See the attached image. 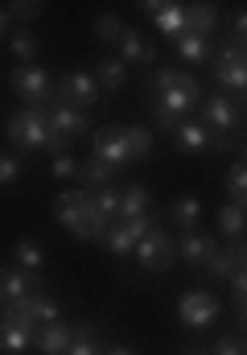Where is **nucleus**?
I'll use <instances>...</instances> for the list:
<instances>
[{"label": "nucleus", "instance_id": "f03ea898", "mask_svg": "<svg viewBox=\"0 0 247 355\" xmlns=\"http://www.w3.org/2000/svg\"><path fill=\"white\" fill-rule=\"evenodd\" d=\"M54 215L79 240H103V232H107V219L95 211V202H91L86 190H62L58 202H54Z\"/></svg>", "mask_w": 247, "mask_h": 355}, {"label": "nucleus", "instance_id": "0eeeda50", "mask_svg": "<svg viewBox=\"0 0 247 355\" xmlns=\"http://www.w3.org/2000/svg\"><path fill=\"white\" fill-rule=\"evenodd\" d=\"M206 132H235L239 128V103L231 99V95H206V103H202V120H198Z\"/></svg>", "mask_w": 247, "mask_h": 355}, {"label": "nucleus", "instance_id": "9d476101", "mask_svg": "<svg viewBox=\"0 0 247 355\" xmlns=\"http://www.w3.org/2000/svg\"><path fill=\"white\" fill-rule=\"evenodd\" d=\"M173 141H177V149H181V153H190V157H202L206 149H214V145H227L223 137L206 132L198 120H181V124L173 128Z\"/></svg>", "mask_w": 247, "mask_h": 355}, {"label": "nucleus", "instance_id": "2eb2a0df", "mask_svg": "<svg viewBox=\"0 0 247 355\" xmlns=\"http://www.w3.org/2000/svg\"><path fill=\"white\" fill-rule=\"evenodd\" d=\"M37 54H42L37 33L25 29V25H12V33H8V58H17V67H33Z\"/></svg>", "mask_w": 247, "mask_h": 355}, {"label": "nucleus", "instance_id": "dca6fc26", "mask_svg": "<svg viewBox=\"0 0 247 355\" xmlns=\"http://www.w3.org/2000/svg\"><path fill=\"white\" fill-rule=\"evenodd\" d=\"M149 207H153V194H149V186L132 182L128 190H120V215H116V223L140 219V215H149Z\"/></svg>", "mask_w": 247, "mask_h": 355}, {"label": "nucleus", "instance_id": "2f4dec72", "mask_svg": "<svg viewBox=\"0 0 247 355\" xmlns=\"http://www.w3.org/2000/svg\"><path fill=\"white\" fill-rule=\"evenodd\" d=\"M12 265L25 268V272H37V277H42V268H46V257H42V248H37L33 240H17V248H12Z\"/></svg>", "mask_w": 247, "mask_h": 355}, {"label": "nucleus", "instance_id": "4468645a", "mask_svg": "<svg viewBox=\"0 0 247 355\" xmlns=\"http://www.w3.org/2000/svg\"><path fill=\"white\" fill-rule=\"evenodd\" d=\"M219 252V240L214 236H202V232H181V244H177V257L194 268H206V261Z\"/></svg>", "mask_w": 247, "mask_h": 355}, {"label": "nucleus", "instance_id": "a878e982", "mask_svg": "<svg viewBox=\"0 0 247 355\" xmlns=\"http://www.w3.org/2000/svg\"><path fill=\"white\" fill-rule=\"evenodd\" d=\"M169 215H173V223H177L181 232H198V223H202V202H198L194 194H181V198H173Z\"/></svg>", "mask_w": 247, "mask_h": 355}, {"label": "nucleus", "instance_id": "de8ad7c7", "mask_svg": "<svg viewBox=\"0 0 247 355\" xmlns=\"http://www.w3.org/2000/svg\"><path fill=\"white\" fill-rule=\"evenodd\" d=\"M185 355H210V352H185Z\"/></svg>", "mask_w": 247, "mask_h": 355}, {"label": "nucleus", "instance_id": "79ce46f5", "mask_svg": "<svg viewBox=\"0 0 247 355\" xmlns=\"http://www.w3.org/2000/svg\"><path fill=\"white\" fill-rule=\"evenodd\" d=\"M124 227H128V236H132V244H136V240H145L157 223H153V215H140V219H128Z\"/></svg>", "mask_w": 247, "mask_h": 355}, {"label": "nucleus", "instance_id": "473e14b6", "mask_svg": "<svg viewBox=\"0 0 247 355\" xmlns=\"http://www.w3.org/2000/svg\"><path fill=\"white\" fill-rule=\"evenodd\" d=\"M111 257H132V236H128V227L124 223H107V232H103V240H99Z\"/></svg>", "mask_w": 247, "mask_h": 355}, {"label": "nucleus", "instance_id": "7c9ffc66", "mask_svg": "<svg viewBox=\"0 0 247 355\" xmlns=\"http://www.w3.org/2000/svg\"><path fill=\"white\" fill-rule=\"evenodd\" d=\"M66 355H103L99 335H95V327H91V322H79V327L71 331V347H66Z\"/></svg>", "mask_w": 247, "mask_h": 355}, {"label": "nucleus", "instance_id": "a19ab883", "mask_svg": "<svg viewBox=\"0 0 247 355\" xmlns=\"http://www.w3.org/2000/svg\"><path fill=\"white\" fill-rule=\"evenodd\" d=\"M50 170H54V178H79V162H75L71 153H58V157L50 162Z\"/></svg>", "mask_w": 247, "mask_h": 355}, {"label": "nucleus", "instance_id": "f3484780", "mask_svg": "<svg viewBox=\"0 0 247 355\" xmlns=\"http://www.w3.org/2000/svg\"><path fill=\"white\" fill-rule=\"evenodd\" d=\"M165 87L185 91L190 99H198V103H202V83H198L194 75H185L181 67H161V71L153 75V91H165Z\"/></svg>", "mask_w": 247, "mask_h": 355}, {"label": "nucleus", "instance_id": "c9c22d12", "mask_svg": "<svg viewBox=\"0 0 247 355\" xmlns=\"http://www.w3.org/2000/svg\"><path fill=\"white\" fill-rule=\"evenodd\" d=\"M227 281H231V306H235V314H239V322H244V314H247V272H244V265L235 268Z\"/></svg>", "mask_w": 247, "mask_h": 355}, {"label": "nucleus", "instance_id": "bb28decb", "mask_svg": "<svg viewBox=\"0 0 247 355\" xmlns=\"http://www.w3.org/2000/svg\"><path fill=\"white\" fill-rule=\"evenodd\" d=\"M25 306H29V318H33L37 327H46V322H62V306H58L46 289H42V293H29Z\"/></svg>", "mask_w": 247, "mask_h": 355}, {"label": "nucleus", "instance_id": "1a4fd4ad", "mask_svg": "<svg viewBox=\"0 0 247 355\" xmlns=\"http://www.w3.org/2000/svg\"><path fill=\"white\" fill-rule=\"evenodd\" d=\"M91 145H95V157L107 162L111 170L132 166V157H128V149H124V137H120V124H103V128H95Z\"/></svg>", "mask_w": 247, "mask_h": 355}, {"label": "nucleus", "instance_id": "5701e85b", "mask_svg": "<svg viewBox=\"0 0 247 355\" xmlns=\"http://www.w3.org/2000/svg\"><path fill=\"white\" fill-rule=\"evenodd\" d=\"M214 21H219V8H214V4H202V0H190V4H185V33L210 37Z\"/></svg>", "mask_w": 247, "mask_h": 355}, {"label": "nucleus", "instance_id": "b1692460", "mask_svg": "<svg viewBox=\"0 0 247 355\" xmlns=\"http://www.w3.org/2000/svg\"><path fill=\"white\" fill-rule=\"evenodd\" d=\"M153 103H157V112H165V116H173V120H185L194 107H198V99H190L185 91H173V87H165V91H153Z\"/></svg>", "mask_w": 247, "mask_h": 355}, {"label": "nucleus", "instance_id": "72a5a7b5", "mask_svg": "<svg viewBox=\"0 0 247 355\" xmlns=\"http://www.w3.org/2000/svg\"><path fill=\"white\" fill-rule=\"evenodd\" d=\"M86 194H91V202H95V211H99L107 223H116V215H120V190L103 186V190H86Z\"/></svg>", "mask_w": 247, "mask_h": 355}, {"label": "nucleus", "instance_id": "58836bf2", "mask_svg": "<svg viewBox=\"0 0 247 355\" xmlns=\"http://www.w3.org/2000/svg\"><path fill=\"white\" fill-rule=\"evenodd\" d=\"M210 355H247L244 335H223V339L214 343V352H210Z\"/></svg>", "mask_w": 247, "mask_h": 355}, {"label": "nucleus", "instance_id": "20e7f679", "mask_svg": "<svg viewBox=\"0 0 247 355\" xmlns=\"http://www.w3.org/2000/svg\"><path fill=\"white\" fill-rule=\"evenodd\" d=\"M219 297L210 293V289H185L181 297H177V318L190 327V331H202V327H210L214 318H219Z\"/></svg>", "mask_w": 247, "mask_h": 355}, {"label": "nucleus", "instance_id": "c756f323", "mask_svg": "<svg viewBox=\"0 0 247 355\" xmlns=\"http://www.w3.org/2000/svg\"><path fill=\"white\" fill-rule=\"evenodd\" d=\"M33 335L37 331H21V327L0 322V355H25L33 347Z\"/></svg>", "mask_w": 247, "mask_h": 355}, {"label": "nucleus", "instance_id": "7ed1b4c3", "mask_svg": "<svg viewBox=\"0 0 247 355\" xmlns=\"http://www.w3.org/2000/svg\"><path fill=\"white\" fill-rule=\"evenodd\" d=\"M8 83H12V91H17L29 107H50V103H54V79H50L37 62H33V67H17Z\"/></svg>", "mask_w": 247, "mask_h": 355}, {"label": "nucleus", "instance_id": "a211bd4d", "mask_svg": "<svg viewBox=\"0 0 247 355\" xmlns=\"http://www.w3.org/2000/svg\"><path fill=\"white\" fill-rule=\"evenodd\" d=\"M33 347L42 355H66V347H71V327H66V322H46V327H37Z\"/></svg>", "mask_w": 247, "mask_h": 355}, {"label": "nucleus", "instance_id": "393cba45", "mask_svg": "<svg viewBox=\"0 0 247 355\" xmlns=\"http://www.w3.org/2000/svg\"><path fill=\"white\" fill-rule=\"evenodd\" d=\"M95 83H99V91H120L128 83V67H124L116 54H107V58H99V67H95Z\"/></svg>", "mask_w": 247, "mask_h": 355}, {"label": "nucleus", "instance_id": "49530a36", "mask_svg": "<svg viewBox=\"0 0 247 355\" xmlns=\"http://www.w3.org/2000/svg\"><path fill=\"white\" fill-rule=\"evenodd\" d=\"M103 355H136L132 347H103Z\"/></svg>", "mask_w": 247, "mask_h": 355}, {"label": "nucleus", "instance_id": "6ab92c4d", "mask_svg": "<svg viewBox=\"0 0 247 355\" xmlns=\"http://www.w3.org/2000/svg\"><path fill=\"white\" fill-rule=\"evenodd\" d=\"M173 46H177V58H181L185 67H202V62H210V58H214L210 37H198V33H181Z\"/></svg>", "mask_w": 247, "mask_h": 355}, {"label": "nucleus", "instance_id": "cd10ccee", "mask_svg": "<svg viewBox=\"0 0 247 355\" xmlns=\"http://www.w3.org/2000/svg\"><path fill=\"white\" fill-rule=\"evenodd\" d=\"M244 227H247V215H244V207H235V202H227V207L219 211V236H223L227 244H239V240H244Z\"/></svg>", "mask_w": 247, "mask_h": 355}, {"label": "nucleus", "instance_id": "aec40b11", "mask_svg": "<svg viewBox=\"0 0 247 355\" xmlns=\"http://www.w3.org/2000/svg\"><path fill=\"white\" fill-rule=\"evenodd\" d=\"M120 137H124V149H128L132 162H149L153 157V128L149 124H124Z\"/></svg>", "mask_w": 247, "mask_h": 355}, {"label": "nucleus", "instance_id": "6e6552de", "mask_svg": "<svg viewBox=\"0 0 247 355\" xmlns=\"http://www.w3.org/2000/svg\"><path fill=\"white\" fill-rule=\"evenodd\" d=\"M214 79L223 83L227 91H239V103H244V91H247V58L239 46H223L214 58Z\"/></svg>", "mask_w": 247, "mask_h": 355}, {"label": "nucleus", "instance_id": "9b49d317", "mask_svg": "<svg viewBox=\"0 0 247 355\" xmlns=\"http://www.w3.org/2000/svg\"><path fill=\"white\" fill-rule=\"evenodd\" d=\"M37 289H42V277L37 272H25V268H17V265L0 268V306H8L17 297H29Z\"/></svg>", "mask_w": 247, "mask_h": 355}, {"label": "nucleus", "instance_id": "e433bc0d", "mask_svg": "<svg viewBox=\"0 0 247 355\" xmlns=\"http://www.w3.org/2000/svg\"><path fill=\"white\" fill-rule=\"evenodd\" d=\"M25 174V157H17V153H0V186L8 190V186H17Z\"/></svg>", "mask_w": 247, "mask_h": 355}, {"label": "nucleus", "instance_id": "f257e3e1", "mask_svg": "<svg viewBox=\"0 0 247 355\" xmlns=\"http://www.w3.org/2000/svg\"><path fill=\"white\" fill-rule=\"evenodd\" d=\"M4 137H8L17 149H25V153H33V149H50L54 157L66 153V141L50 132L46 107H21V112H12V116L4 120Z\"/></svg>", "mask_w": 247, "mask_h": 355}, {"label": "nucleus", "instance_id": "412c9836", "mask_svg": "<svg viewBox=\"0 0 247 355\" xmlns=\"http://www.w3.org/2000/svg\"><path fill=\"white\" fill-rule=\"evenodd\" d=\"M153 25H157V33H161V37L177 42V37L185 33V4H181V0H165L161 12L153 17Z\"/></svg>", "mask_w": 247, "mask_h": 355}, {"label": "nucleus", "instance_id": "ea45409f", "mask_svg": "<svg viewBox=\"0 0 247 355\" xmlns=\"http://www.w3.org/2000/svg\"><path fill=\"white\" fill-rule=\"evenodd\" d=\"M8 21H37L42 17V4H4Z\"/></svg>", "mask_w": 247, "mask_h": 355}, {"label": "nucleus", "instance_id": "37998d69", "mask_svg": "<svg viewBox=\"0 0 247 355\" xmlns=\"http://www.w3.org/2000/svg\"><path fill=\"white\" fill-rule=\"evenodd\" d=\"M244 37H247V12L244 8H235V21H231V46L244 50Z\"/></svg>", "mask_w": 247, "mask_h": 355}, {"label": "nucleus", "instance_id": "c03bdc74", "mask_svg": "<svg viewBox=\"0 0 247 355\" xmlns=\"http://www.w3.org/2000/svg\"><path fill=\"white\" fill-rule=\"evenodd\" d=\"M8 33H12V21H8V12L0 8V37H8Z\"/></svg>", "mask_w": 247, "mask_h": 355}, {"label": "nucleus", "instance_id": "c85d7f7f", "mask_svg": "<svg viewBox=\"0 0 247 355\" xmlns=\"http://www.w3.org/2000/svg\"><path fill=\"white\" fill-rule=\"evenodd\" d=\"M111 178H116V170H111L107 162H99V157H86L79 166L82 190H103V186H111Z\"/></svg>", "mask_w": 247, "mask_h": 355}, {"label": "nucleus", "instance_id": "423d86ee", "mask_svg": "<svg viewBox=\"0 0 247 355\" xmlns=\"http://www.w3.org/2000/svg\"><path fill=\"white\" fill-rule=\"evenodd\" d=\"M103 91L95 83V75H86V71H71V75H62L58 83H54V103H66V107H91L95 99H99Z\"/></svg>", "mask_w": 247, "mask_h": 355}, {"label": "nucleus", "instance_id": "4be33fe9", "mask_svg": "<svg viewBox=\"0 0 247 355\" xmlns=\"http://www.w3.org/2000/svg\"><path fill=\"white\" fill-rule=\"evenodd\" d=\"M244 261H247V252H244V240H239V244H227V248H219V252L206 261V272H210L214 281H227V277L244 265Z\"/></svg>", "mask_w": 247, "mask_h": 355}, {"label": "nucleus", "instance_id": "ddd939ff", "mask_svg": "<svg viewBox=\"0 0 247 355\" xmlns=\"http://www.w3.org/2000/svg\"><path fill=\"white\" fill-rule=\"evenodd\" d=\"M116 46H120V54H116V58H120L124 67H128V62H140V67H149V62L157 58L153 42H149L140 29H132V25H124V33H120V42H116Z\"/></svg>", "mask_w": 247, "mask_h": 355}, {"label": "nucleus", "instance_id": "39448f33", "mask_svg": "<svg viewBox=\"0 0 247 355\" xmlns=\"http://www.w3.org/2000/svg\"><path fill=\"white\" fill-rule=\"evenodd\" d=\"M132 257L140 261V268H149V272H165V268L173 265L177 248H173V240H169V232H165V227H153L145 240H136V244H132Z\"/></svg>", "mask_w": 247, "mask_h": 355}, {"label": "nucleus", "instance_id": "f704fd0d", "mask_svg": "<svg viewBox=\"0 0 247 355\" xmlns=\"http://www.w3.org/2000/svg\"><path fill=\"white\" fill-rule=\"evenodd\" d=\"M227 194H231L235 207H244L247 202V166H244V157L231 162V170H227Z\"/></svg>", "mask_w": 247, "mask_h": 355}, {"label": "nucleus", "instance_id": "f8f14e48", "mask_svg": "<svg viewBox=\"0 0 247 355\" xmlns=\"http://www.w3.org/2000/svg\"><path fill=\"white\" fill-rule=\"evenodd\" d=\"M46 120H50V132H54V137H62V141L82 137V132L91 128L86 112H79V107H66V103H50V107H46Z\"/></svg>", "mask_w": 247, "mask_h": 355}, {"label": "nucleus", "instance_id": "4c0bfd02", "mask_svg": "<svg viewBox=\"0 0 247 355\" xmlns=\"http://www.w3.org/2000/svg\"><path fill=\"white\" fill-rule=\"evenodd\" d=\"M120 33H124V21H120L116 12H103V17L95 21V37H99V42H120Z\"/></svg>", "mask_w": 247, "mask_h": 355}, {"label": "nucleus", "instance_id": "a18cd8bd", "mask_svg": "<svg viewBox=\"0 0 247 355\" xmlns=\"http://www.w3.org/2000/svg\"><path fill=\"white\" fill-rule=\"evenodd\" d=\"M161 4H165V0H145V4H140V8H145V12H149V17H157V12H161Z\"/></svg>", "mask_w": 247, "mask_h": 355}]
</instances>
